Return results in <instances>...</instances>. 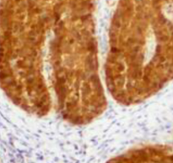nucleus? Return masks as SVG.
<instances>
[{"label":"nucleus","mask_w":173,"mask_h":163,"mask_svg":"<svg viewBox=\"0 0 173 163\" xmlns=\"http://www.w3.org/2000/svg\"><path fill=\"white\" fill-rule=\"evenodd\" d=\"M109 163H173V153L155 145L133 149Z\"/></svg>","instance_id":"obj_1"}]
</instances>
